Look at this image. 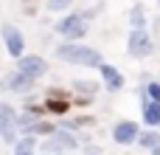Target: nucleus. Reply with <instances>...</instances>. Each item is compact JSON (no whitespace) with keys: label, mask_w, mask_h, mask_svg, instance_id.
I'll list each match as a JSON object with an SVG mask.
<instances>
[{"label":"nucleus","mask_w":160,"mask_h":155,"mask_svg":"<svg viewBox=\"0 0 160 155\" xmlns=\"http://www.w3.org/2000/svg\"><path fill=\"white\" fill-rule=\"evenodd\" d=\"M53 56L65 65H76V68H90V71H98V65L104 62L101 51L98 48H90L84 42H59L53 48Z\"/></svg>","instance_id":"nucleus-1"},{"label":"nucleus","mask_w":160,"mask_h":155,"mask_svg":"<svg viewBox=\"0 0 160 155\" xmlns=\"http://www.w3.org/2000/svg\"><path fill=\"white\" fill-rule=\"evenodd\" d=\"M53 31H56V37H62V42H82L90 34V23L79 11H65L53 23Z\"/></svg>","instance_id":"nucleus-2"},{"label":"nucleus","mask_w":160,"mask_h":155,"mask_svg":"<svg viewBox=\"0 0 160 155\" xmlns=\"http://www.w3.org/2000/svg\"><path fill=\"white\" fill-rule=\"evenodd\" d=\"M37 150H39L42 155H68V152L82 150V141H79L76 133L56 127L48 138H39V147H37Z\"/></svg>","instance_id":"nucleus-3"},{"label":"nucleus","mask_w":160,"mask_h":155,"mask_svg":"<svg viewBox=\"0 0 160 155\" xmlns=\"http://www.w3.org/2000/svg\"><path fill=\"white\" fill-rule=\"evenodd\" d=\"M127 54L132 59H149L155 54V37L149 28H129L127 34Z\"/></svg>","instance_id":"nucleus-4"},{"label":"nucleus","mask_w":160,"mask_h":155,"mask_svg":"<svg viewBox=\"0 0 160 155\" xmlns=\"http://www.w3.org/2000/svg\"><path fill=\"white\" fill-rule=\"evenodd\" d=\"M0 138L6 144H11V147L20 138V130H17V107L8 104V102H0Z\"/></svg>","instance_id":"nucleus-5"},{"label":"nucleus","mask_w":160,"mask_h":155,"mask_svg":"<svg viewBox=\"0 0 160 155\" xmlns=\"http://www.w3.org/2000/svg\"><path fill=\"white\" fill-rule=\"evenodd\" d=\"M0 40H3V45H6V51H8L11 59H20V56L25 54V37H22V31H20L17 25L3 23V25H0Z\"/></svg>","instance_id":"nucleus-6"},{"label":"nucleus","mask_w":160,"mask_h":155,"mask_svg":"<svg viewBox=\"0 0 160 155\" xmlns=\"http://www.w3.org/2000/svg\"><path fill=\"white\" fill-rule=\"evenodd\" d=\"M14 71H20V73H25L28 79L39 82V79H45V73H48V62H45V56H39V54H22V56L17 59V68H14Z\"/></svg>","instance_id":"nucleus-7"},{"label":"nucleus","mask_w":160,"mask_h":155,"mask_svg":"<svg viewBox=\"0 0 160 155\" xmlns=\"http://www.w3.org/2000/svg\"><path fill=\"white\" fill-rule=\"evenodd\" d=\"M112 141L118 144V147H129V144H135L138 141V136H141V124L138 121H132V119H121V121H115L112 124Z\"/></svg>","instance_id":"nucleus-8"},{"label":"nucleus","mask_w":160,"mask_h":155,"mask_svg":"<svg viewBox=\"0 0 160 155\" xmlns=\"http://www.w3.org/2000/svg\"><path fill=\"white\" fill-rule=\"evenodd\" d=\"M8 93H17V96H28V93H34V88H37V82L34 79H28L25 73H20V71H8L6 76H3V82H0Z\"/></svg>","instance_id":"nucleus-9"},{"label":"nucleus","mask_w":160,"mask_h":155,"mask_svg":"<svg viewBox=\"0 0 160 155\" xmlns=\"http://www.w3.org/2000/svg\"><path fill=\"white\" fill-rule=\"evenodd\" d=\"M98 73H101V82H104L107 93H118V90H124L127 79H124V73H121L115 65H110V62H101V65H98Z\"/></svg>","instance_id":"nucleus-10"},{"label":"nucleus","mask_w":160,"mask_h":155,"mask_svg":"<svg viewBox=\"0 0 160 155\" xmlns=\"http://www.w3.org/2000/svg\"><path fill=\"white\" fill-rule=\"evenodd\" d=\"M138 99H141V116H143V124H146V127H152V130H158V124H160V104L146 99L143 88L138 90Z\"/></svg>","instance_id":"nucleus-11"},{"label":"nucleus","mask_w":160,"mask_h":155,"mask_svg":"<svg viewBox=\"0 0 160 155\" xmlns=\"http://www.w3.org/2000/svg\"><path fill=\"white\" fill-rule=\"evenodd\" d=\"M42 104H45V113L48 116H56V119H65L73 110V99H51V96H42Z\"/></svg>","instance_id":"nucleus-12"},{"label":"nucleus","mask_w":160,"mask_h":155,"mask_svg":"<svg viewBox=\"0 0 160 155\" xmlns=\"http://www.w3.org/2000/svg\"><path fill=\"white\" fill-rule=\"evenodd\" d=\"M127 23H129V28H146V25H149V20H146V6H143V3H135V6L127 11Z\"/></svg>","instance_id":"nucleus-13"},{"label":"nucleus","mask_w":160,"mask_h":155,"mask_svg":"<svg viewBox=\"0 0 160 155\" xmlns=\"http://www.w3.org/2000/svg\"><path fill=\"white\" fill-rule=\"evenodd\" d=\"M70 90H73V96L96 99V93H98V85H96V82H87V79H73V82H70Z\"/></svg>","instance_id":"nucleus-14"},{"label":"nucleus","mask_w":160,"mask_h":155,"mask_svg":"<svg viewBox=\"0 0 160 155\" xmlns=\"http://www.w3.org/2000/svg\"><path fill=\"white\" fill-rule=\"evenodd\" d=\"M53 130H56V121H51V119L45 116V119H37V121L31 124V130H28V133H31V136H37V138H48Z\"/></svg>","instance_id":"nucleus-15"},{"label":"nucleus","mask_w":160,"mask_h":155,"mask_svg":"<svg viewBox=\"0 0 160 155\" xmlns=\"http://www.w3.org/2000/svg\"><path fill=\"white\" fill-rule=\"evenodd\" d=\"M158 141H160L158 130H152V127H146V130H141V136H138V141H135V144H141L143 150H152V147H155Z\"/></svg>","instance_id":"nucleus-16"},{"label":"nucleus","mask_w":160,"mask_h":155,"mask_svg":"<svg viewBox=\"0 0 160 155\" xmlns=\"http://www.w3.org/2000/svg\"><path fill=\"white\" fill-rule=\"evenodd\" d=\"M42 96H51V99H73V90L70 88H62V85H51V88H45Z\"/></svg>","instance_id":"nucleus-17"},{"label":"nucleus","mask_w":160,"mask_h":155,"mask_svg":"<svg viewBox=\"0 0 160 155\" xmlns=\"http://www.w3.org/2000/svg\"><path fill=\"white\" fill-rule=\"evenodd\" d=\"M143 93H146L149 102H158V104H160V79H149V82H143Z\"/></svg>","instance_id":"nucleus-18"},{"label":"nucleus","mask_w":160,"mask_h":155,"mask_svg":"<svg viewBox=\"0 0 160 155\" xmlns=\"http://www.w3.org/2000/svg\"><path fill=\"white\" fill-rule=\"evenodd\" d=\"M70 3H76V0H45L42 6H45L48 11H68Z\"/></svg>","instance_id":"nucleus-19"},{"label":"nucleus","mask_w":160,"mask_h":155,"mask_svg":"<svg viewBox=\"0 0 160 155\" xmlns=\"http://www.w3.org/2000/svg\"><path fill=\"white\" fill-rule=\"evenodd\" d=\"M82 152H84V155H104V150H101V147H96L93 141H87V144L82 147Z\"/></svg>","instance_id":"nucleus-20"},{"label":"nucleus","mask_w":160,"mask_h":155,"mask_svg":"<svg viewBox=\"0 0 160 155\" xmlns=\"http://www.w3.org/2000/svg\"><path fill=\"white\" fill-rule=\"evenodd\" d=\"M149 152H152V155H160V141L155 144V147H152V150H149Z\"/></svg>","instance_id":"nucleus-21"},{"label":"nucleus","mask_w":160,"mask_h":155,"mask_svg":"<svg viewBox=\"0 0 160 155\" xmlns=\"http://www.w3.org/2000/svg\"><path fill=\"white\" fill-rule=\"evenodd\" d=\"M14 155H37V152H14Z\"/></svg>","instance_id":"nucleus-22"},{"label":"nucleus","mask_w":160,"mask_h":155,"mask_svg":"<svg viewBox=\"0 0 160 155\" xmlns=\"http://www.w3.org/2000/svg\"><path fill=\"white\" fill-rule=\"evenodd\" d=\"M22 3H37V0H22Z\"/></svg>","instance_id":"nucleus-23"},{"label":"nucleus","mask_w":160,"mask_h":155,"mask_svg":"<svg viewBox=\"0 0 160 155\" xmlns=\"http://www.w3.org/2000/svg\"><path fill=\"white\" fill-rule=\"evenodd\" d=\"M155 3H158V6H160V0H155Z\"/></svg>","instance_id":"nucleus-24"},{"label":"nucleus","mask_w":160,"mask_h":155,"mask_svg":"<svg viewBox=\"0 0 160 155\" xmlns=\"http://www.w3.org/2000/svg\"><path fill=\"white\" fill-rule=\"evenodd\" d=\"M68 155H76V152H68Z\"/></svg>","instance_id":"nucleus-25"},{"label":"nucleus","mask_w":160,"mask_h":155,"mask_svg":"<svg viewBox=\"0 0 160 155\" xmlns=\"http://www.w3.org/2000/svg\"><path fill=\"white\" fill-rule=\"evenodd\" d=\"M158 127H160V124H158Z\"/></svg>","instance_id":"nucleus-26"}]
</instances>
